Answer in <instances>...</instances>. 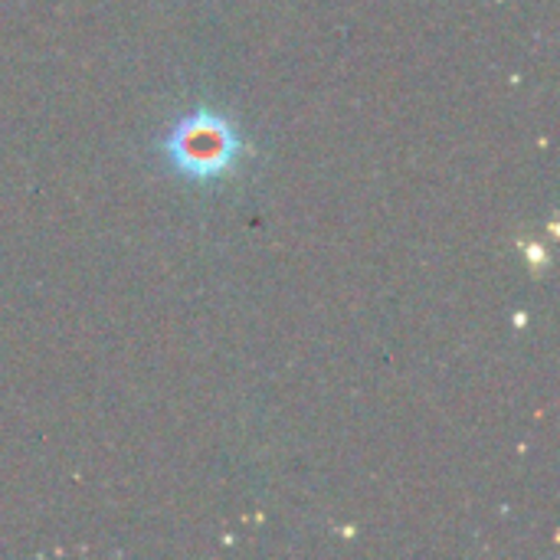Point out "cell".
I'll list each match as a JSON object with an SVG mask.
<instances>
[{"mask_svg": "<svg viewBox=\"0 0 560 560\" xmlns=\"http://www.w3.org/2000/svg\"><path fill=\"white\" fill-rule=\"evenodd\" d=\"M158 151L177 177L190 184H213L236 171L246 158V141L236 121L213 108H197L167 128Z\"/></svg>", "mask_w": 560, "mask_h": 560, "instance_id": "1", "label": "cell"}]
</instances>
